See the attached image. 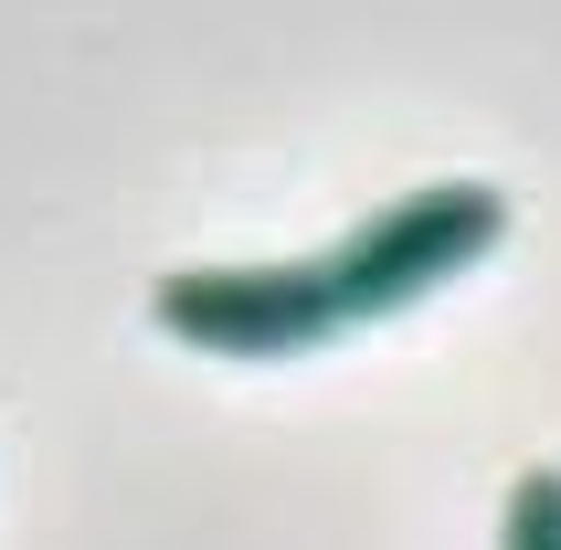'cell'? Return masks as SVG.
Masks as SVG:
<instances>
[{
	"label": "cell",
	"instance_id": "cell-1",
	"mask_svg": "<svg viewBox=\"0 0 561 550\" xmlns=\"http://www.w3.org/2000/svg\"><path fill=\"white\" fill-rule=\"evenodd\" d=\"M499 233H508V202L488 181H435V191L381 202L371 222H350L340 244L308 254V265L170 275L149 297V318L181 350H213V360H297V350H329V339L371 329L392 307L435 297L445 275H467Z\"/></svg>",
	"mask_w": 561,
	"mask_h": 550
},
{
	"label": "cell",
	"instance_id": "cell-2",
	"mask_svg": "<svg viewBox=\"0 0 561 550\" xmlns=\"http://www.w3.org/2000/svg\"><path fill=\"white\" fill-rule=\"evenodd\" d=\"M499 550H561V466H530L519 488H508V529Z\"/></svg>",
	"mask_w": 561,
	"mask_h": 550
}]
</instances>
